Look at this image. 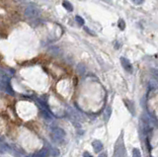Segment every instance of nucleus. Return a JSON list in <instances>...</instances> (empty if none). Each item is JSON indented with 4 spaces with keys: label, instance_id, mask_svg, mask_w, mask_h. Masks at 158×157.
Segmentation results:
<instances>
[{
    "label": "nucleus",
    "instance_id": "obj_1",
    "mask_svg": "<svg viewBox=\"0 0 158 157\" xmlns=\"http://www.w3.org/2000/svg\"><path fill=\"white\" fill-rule=\"evenodd\" d=\"M41 15L40 8L35 4H29L25 9V16L28 19H37Z\"/></svg>",
    "mask_w": 158,
    "mask_h": 157
},
{
    "label": "nucleus",
    "instance_id": "obj_2",
    "mask_svg": "<svg viewBox=\"0 0 158 157\" xmlns=\"http://www.w3.org/2000/svg\"><path fill=\"white\" fill-rule=\"evenodd\" d=\"M115 156H126V147L122 142V136L118 139L115 146Z\"/></svg>",
    "mask_w": 158,
    "mask_h": 157
},
{
    "label": "nucleus",
    "instance_id": "obj_3",
    "mask_svg": "<svg viewBox=\"0 0 158 157\" xmlns=\"http://www.w3.org/2000/svg\"><path fill=\"white\" fill-rule=\"evenodd\" d=\"M51 134H53V136L54 137V139L56 140V141H62L64 139H65V134L64 129H62L61 128H53L51 129Z\"/></svg>",
    "mask_w": 158,
    "mask_h": 157
},
{
    "label": "nucleus",
    "instance_id": "obj_4",
    "mask_svg": "<svg viewBox=\"0 0 158 157\" xmlns=\"http://www.w3.org/2000/svg\"><path fill=\"white\" fill-rule=\"evenodd\" d=\"M120 60H121L122 66L124 67V69L126 70L127 72H129V73H132V71H133L132 64L130 63V61L129 60V59L126 58H124V56H122V58H120Z\"/></svg>",
    "mask_w": 158,
    "mask_h": 157
},
{
    "label": "nucleus",
    "instance_id": "obj_5",
    "mask_svg": "<svg viewBox=\"0 0 158 157\" xmlns=\"http://www.w3.org/2000/svg\"><path fill=\"white\" fill-rule=\"evenodd\" d=\"M92 146H93L94 150L96 151V152H100V151H102L103 149V143L102 141H100V140H94L93 142H92Z\"/></svg>",
    "mask_w": 158,
    "mask_h": 157
},
{
    "label": "nucleus",
    "instance_id": "obj_6",
    "mask_svg": "<svg viewBox=\"0 0 158 157\" xmlns=\"http://www.w3.org/2000/svg\"><path fill=\"white\" fill-rule=\"evenodd\" d=\"M124 102L126 103V106L129 109V111L130 112L132 115H135V105H133V102L130 101V100H124Z\"/></svg>",
    "mask_w": 158,
    "mask_h": 157
},
{
    "label": "nucleus",
    "instance_id": "obj_7",
    "mask_svg": "<svg viewBox=\"0 0 158 157\" xmlns=\"http://www.w3.org/2000/svg\"><path fill=\"white\" fill-rule=\"evenodd\" d=\"M62 6H63L65 9L67 10V11H73V6H72V4L70 3V2L68 1H63V3H62Z\"/></svg>",
    "mask_w": 158,
    "mask_h": 157
},
{
    "label": "nucleus",
    "instance_id": "obj_8",
    "mask_svg": "<svg viewBox=\"0 0 158 157\" xmlns=\"http://www.w3.org/2000/svg\"><path fill=\"white\" fill-rule=\"evenodd\" d=\"M48 149H42V150H40V151H38L37 153H35L34 154V156H48Z\"/></svg>",
    "mask_w": 158,
    "mask_h": 157
},
{
    "label": "nucleus",
    "instance_id": "obj_9",
    "mask_svg": "<svg viewBox=\"0 0 158 157\" xmlns=\"http://www.w3.org/2000/svg\"><path fill=\"white\" fill-rule=\"evenodd\" d=\"M111 113H112V109L110 107H108L107 109L105 111V115H104V118H105V121H108L110 119V116H111Z\"/></svg>",
    "mask_w": 158,
    "mask_h": 157
},
{
    "label": "nucleus",
    "instance_id": "obj_10",
    "mask_svg": "<svg viewBox=\"0 0 158 157\" xmlns=\"http://www.w3.org/2000/svg\"><path fill=\"white\" fill-rule=\"evenodd\" d=\"M150 73H151L152 76H153L155 79L158 81V69L157 68H154V67H152V68H150Z\"/></svg>",
    "mask_w": 158,
    "mask_h": 157
},
{
    "label": "nucleus",
    "instance_id": "obj_11",
    "mask_svg": "<svg viewBox=\"0 0 158 157\" xmlns=\"http://www.w3.org/2000/svg\"><path fill=\"white\" fill-rule=\"evenodd\" d=\"M118 26L120 30H122V31H124L125 29H126V22H125L122 19H120L119 20V23H118Z\"/></svg>",
    "mask_w": 158,
    "mask_h": 157
},
{
    "label": "nucleus",
    "instance_id": "obj_12",
    "mask_svg": "<svg viewBox=\"0 0 158 157\" xmlns=\"http://www.w3.org/2000/svg\"><path fill=\"white\" fill-rule=\"evenodd\" d=\"M75 20H76V22H77L79 25H81V26H83L84 24H85V21L83 20V18L82 17H80V16H76L75 17Z\"/></svg>",
    "mask_w": 158,
    "mask_h": 157
},
{
    "label": "nucleus",
    "instance_id": "obj_13",
    "mask_svg": "<svg viewBox=\"0 0 158 157\" xmlns=\"http://www.w3.org/2000/svg\"><path fill=\"white\" fill-rule=\"evenodd\" d=\"M132 156L133 157H140L141 156V153L139 149H137V148H133L132 150Z\"/></svg>",
    "mask_w": 158,
    "mask_h": 157
},
{
    "label": "nucleus",
    "instance_id": "obj_14",
    "mask_svg": "<svg viewBox=\"0 0 158 157\" xmlns=\"http://www.w3.org/2000/svg\"><path fill=\"white\" fill-rule=\"evenodd\" d=\"M48 150H51V155L58 156V154H59L58 150L56 149V148H54V147H50V149H48Z\"/></svg>",
    "mask_w": 158,
    "mask_h": 157
},
{
    "label": "nucleus",
    "instance_id": "obj_15",
    "mask_svg": "<svg viewBox=\"0 0 158 157\" xmlns=\"http://www.w3.org/2000/svg\"><path fill=\"white\" fill-rule=\"evenodd\" d=\"M132 3L135 5H141L144 2V0H132Z\"/></svg>",
    "mask_w": 158,
    "mask_h": 157
},
{
    "label": "nucleus",
    "instance_id": "obj_16",
    "mask_svg": "<svg viewBox=\"0 0 158 157\" xmlns=\"http://www.w3.org/2000/svg\"><path fill=\"white\" fill-rule=\"evenodd\" d=\"M84 29H85V31L88 32V33H89L90 35H92V36H95V33H94L93 31H91V30H90L89 28H87V27H85V28H84Z\"/></svg>",
    "mask_w": 158,
    "mask_h": 157
},
{
    "label": "nucleus",
    "instance_id": "obj_17",
    "mask_svg": "<svg viewBox=\"0 0 158 157\" xmlns=\"http://www.w3.org/2000/svg\"><path fill=\"white\" fill-rule=\"evenodd\" d=\"M83 156H88V157H91V154L88 153V152H85L83 154Z\"/></svg>",
    "mask_w": 158,
    "mask_h": 157
},
{
    "label": "nucleus",
    "instance_id": "obj_18",
    "mask_svg": "<svg viewBox=\"0 0 158 157\" xmlns=\"http://www.w3.org/2000/svg\"><path fill=\"white\" fill-rule=\"evenodd\" d=\"M100 156H107V154H106V153H103V154H100Z\"/></svg>",
    "mask_w": 158,
    "mask_h": 157
}]
</instances>
